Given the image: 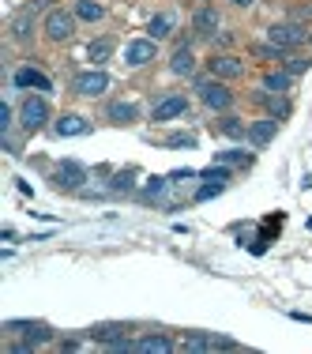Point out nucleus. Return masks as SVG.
Masks as SVG:
<instances>
[{
    "label": "nucleus",
    "instance_id": "473e14b6",
    "mask_svg": "<svg viewBox=\"0 0 312 354\" xmlns=\"http://www.w3.org/2000/svg\"><path fill=\"white\" fill-rule=\"evenodd\" d=\"M293 19H298V23H312V0H309V4L293 8Z\"/></svg>",
    "mask_w": 312,
    "mask_h": 354
},
{
    "label": "nucleus",
    "instance_id": "4468645a",
    "mask_svg": "<svg viewBox=\"0 0 312 354\" xmlns=\"http://www.w3.org/2000/svg\"><path fill=\"white\" fill-rule=\"evenodd\" d=\"M12 83H15L19 91H53V80H49L46 72L30 68V64H23V68H15Z\"/></svg>",
    "mask_w": 312,
    "mask_h": 354
},
{
    "label": "nucleus",
    "instance_id": "412c9836",
    "mask_svg": "<svg viewBox=\"0 0 312 354\" xmlns=\"http://www.w3.org/2000/svg\"><path fill=\"white\" fill-rule=\"evenodd\" d=\"M170 72H173V75H192V72H196V57H192V46H177V49H173Z\"/></svg>",
    "mask_w": 312,
    "mask_h": 354
},
{
    "label": "nucleus",
    "instance_id": "423d86ee",
    "mask_svg": "<svg viewBox=\"0 0 312 354\" xmlns=\"http://www.w3.org/2000/svg\"><path fill=\"white\" fill-rule=\"evenodd\" d=\"M46 121H49V102H46L41 95H30L27 102L19 106V124H23V132L46 129Z\"/></svg>",
    "mask_w": 312,
    "mask_h": 354
},
{
    "label": "nucleus",
    "instance_id": "f257e3e1",
    "mask_svg": "<svg viewBox=\"0 0 312 354\" xmlns=\"http://www.w3.org/2000/svg\"><path fill=\"white\" fill-rule=\"evenodd\" d=\"M4 332L23 335V339H15V343H12V351H15V354H27V351L41 347V343H53V328H49V324H30V320H8Z\"/></svg>",
    "mask_w": 312,
    "mask_h": 354
},
{
    "label": "nucleus",
    "instance_id": "dca6fc26",
    "mask_svg": "<svg viewBox=\"0 0 312 354\" xmlns=\"http://www.w3.org/2000/svg\"><path fill=\"white\" fill-rule=\"evenodd\" d=\"M218 12L211 4H199L196 12H192V30H196L199 38H215V30H218Z\"/></svg>",
    "mask_w": 312,
    "mask_h": 354
},
{
    "label": "nucleus",
    "instance_id": "c85d7f7f",
    "mask_svg": "<svg viewBox=\"0 0 312 354\" xmlns=\"http://www.w3.org/2000/svg\"><path fill=\"white\" fill-rule=\"evenodd\" d=\"M166 189H170V177H147V185H143L139 200H158Z\"/></svg>",
    "mask_w": 312,
    "mask_h": 354
},
{
    "label": "nucleus",
    "instance_id": "a878e982",
    "mask_svg": "<svg viewBox=\"0 0 312 354\" xmlns=\"http://www.w3.org/2000/svg\"><path fill=\"white\" fill-rule=\"evenodd\" d=\"M290 83H293V75L286 72V68L264 75V91H271V95H286V91H290Z\"/></svg>",
    "mask_w": 312,
    "mask_h": 354
},
{
    "label": "nucleus",
    "instance_id": "6ab92c4d",
    "mask_svg": "<svg viewBox=\"0 0 312 354\" xmlns=\"http://www.w3.org/2000/svg\"><path fill=\"white\" fill-rule=\"evenodd\" d=\"M177 343L170 339V335H139V339H132V351H139V354H166Z\"/></svg>",
    "mask_w": 312,
    "mask_h": 354
},
{
    "label": "nucleus",
    "instance_id": "c9c22d12",
    "mask_svg": "<svg viewBox=\"0 0 312 354\" xmlns=\"http://www.w3.org/2000/svg\"><path fill=\"white\" fill-rule=\"evenodd\" d=\"M61 351H79V339H61Z\"/></svg>",
    "mask_w": 312,
    "mask_h": 354
},
{
    "label": "nucleus",
    "instance_id": "bb28decb",
    "mask_svg": "<svg viewBox=\"0 0 312 354\" xmlns=\"http://www.w3.org/2000/svg\"><path fill=\"white\" fill-rule=\"evenodd\" d=\"M109 57H113V38H98V41H90V46H87V61L106 64Z\"/></svg>",
    "mask_w": 312,
    "mask_h": 354
},
{
    "label": "nucleus",
    "instance_id": "9b49d317",
    "mask_svg": "<svg viewBox=\"0 0 312 354\" xmlns=\"http://www.w3.org/2000/svg\"><path fill=\"white\" fill-rule=\"evenodd\" d=\"M252 102L256 106H264L267 109V117H275V121H286V117L293 113V106H290V98L286 95H271V91H252Z\"/></svg>",
    "mask_w": 312,
    "mask_h": 354
},
{
    "label": "nucleus",
    "instance_id": "20e7f679",
    "mask_svg": "<svg viewBox=\"0 0 312 354\" xmlns=\"http://www.w3.org/2000/svg\"><path fill=\"white\" fill-rule=\"evenodd\" d=\"M305 38H309V30L301 27L298 19H290V23H271V27H267V41H271V46H278L282 53H293V49H298Z\"/></svg>",
    "mask_w": 312,
    "mask_h": 354
},
{
    "label": "nucleus",
    "instance_id": "0eeeda50",
    "mask_svg": "<svg viewBox=\"0 0 312 354\" xmlns=\"http://www.w3.org/2000/svg\"><path fill=\"white\" fill-rule=\"evenodd\" d=\"M57 192H83V181H87V170L79 162H61L53 174H49Z\"/></svg>",
    "mask_w": 312,
    "mask_h": 354
},
{
    "label": "nucleus",
    "instance_id": "c756f323",
    "mask_svg": "<svg viewBox=\"0 0 312 354\" xmlns=\"http://www.w3.org/2000/svg\"><path fill=\"white\" fill-rule=\"evenodd\" d=\"M132 189H136V170L113 174V181H109V192H132Z\"/></svg>",
    "mask_w": 312,
    "mask_h": 354
},
{
    "label": "nucleus",
    "instance_id": "9d476101",
    "mask_svg": "<svg viewBox=\"0 0 312 354\" xmlns=\"http://www.w3.org/2000/svg\"><path fill=\"white\" fill-rule=\"evenodd\" d=\"M158 57V41L155 38H136L124 46V64L128 68H143V64H150Z\"/></svg>",
    "mask_w": 312,
    "mask_h": 354
},
{
    "label": "nucleus",
    "instance_id": "7c9ffc66",
    "mask_svg": "<svg viewBox=\"0 0 312 354\" xmlns=\"http://www.w3.org/2000/svg\"><path fill=\"white\" fill-rule=\"evenodd\" d=\"M222 189H226L222 181H204V185H199V189H196V200H199V204H204V200L218 196V192H222Z\"/></svg>",
    "mask_w": 312,
    "mask_h": 354
},
{
    "label": "nucleus",
    "instance_id": "7ed1b4c3",
    "mask_svg": "<svg viewBox=\"0 0 312 354\" xmlns=\"http://www.w3.org/2000/svg\"><path fill=\"white\" fill-rule=\"evenodd\" d=\"M196 91H199V102L207 109H215V113H226V109L233 106V91L226 87V80H196Z\"/></svg>",
    "mask_w": 312,
    "mask_h": 354
},
{
    "label": "nucleus",
    "instance_id": "39448f33",
    "mask_svg": "<svg viewBox=\"0 0 312 354\" xmlns=\"http://www.w3.org/2000/svg\"><path fill=\"white\" fill-rule=\"evenodd\" d=\"M181 351H241L237 339H226V335H215V332H188L181 339Z\"/></svg>",
    "mask_w": 312,
    "mask_h": 354
},
{
    "label": "nucleus",
    "instance_id": "f704fd0d",
    "mask_svg": "<svg viewBox=\"0 0 312 354\" xmlns=\"http://www.w3.org/2000/svg\"><path fill=\"white\" fill-rule=\"evenodd\" d=\"M192 177H199V174H196V170H173L170 181H192Z\"/></svg>",
    "mask_w": 312,
    "mask_h": 354
},
{
    "label": "nucleus",
    "instance_id": "4be33fe9",
    "mask_svg": "<svg viewBox=\"0 0 312 354\" xmlns=\"http://www.w3.org/2000/svg\"><path fill=\"white\" fill-rule=\"evenodd\" d=\"M173 27H177V15H173V12H158L155 19L147 23V30H150V38H155V41L170 38V35H173Z\"/></svg>",
    "mask_w": 312,
    "mask_h": 354
},
{
    "label": "nucleus",
    "instance_id": "393cba45",
    "mask_svg": "<svg viewBox=\"0 0 312 354\" xmlns=\"http://www.w3.org/2000/svg\"><path fill=\"white\" fill-rule=\"evenodd\" d=\"M72 12H75V19H83V23H98L106 15V8L98 4V0H75Z\"/></svg>",
    "mask_w": 312,
    "mask_h": 354
},
{
    "label": "nucleus",
    "instance_id": "4c0bfd02",
    "mask_svg": "<svg viewBox=\"0 0 312 354\" xmlns=\"http://www.w3.org/2000/svg\"><path fill=\"white\" fill-rule=\"evenodd\" d=\"M204 4H207V0H204Z\"/></svg>",
    "mask_w": 312,
    "mask_h": 354
},
{
    "label": "nucleus",
    "instance_id": "a211bd4d",
    "mask_svg": "<svg viewBox=\"0 0 312 354\" xmlns=\"http://www.w3.org/2000/svg\"><path fill=\"white\" fill-rule=\"evenodd\" d=\"M38 8H41V0L35 8H23V12L12 19V38L15 41H30V38H35V12H38Z\"/></svg>",
    "mask_w": 312,
    "mask_h": 354
},
{
    "label": "nucleus",
    "instance_id": "b1692460",
    "mask_svg": "<svg viewBox=\"0 0 312 354\" xmlns=\"http://www.w3.org/2000/svg\"><path fill=\"white\" fill-rule=\"evenodd\" d=\"M106 117L113 124H132V121H139V106L136 102H113L106 109Z\"/></svg>",
    "mask_w": 312,
    "mask_h": 354
},
{
    "label": "nucleus",
    "instance_id": "cd10ccee",
    "mask_svg": "<svg viewBox=\"0 0 312 354\" xmlns=\"http://www.w3.org/2000/svg\"><path fill=\"white\" fill-rule=\"evenodd\" d=\"M282 68L290 72V75H305V72L312 68V61H309L305 53H286V57H282Z\"/></svg>",
    "mask_w": 312,
    "mask_h": 354
},
{
    "label": "nucleus",
    "instance_id": "1a4fd4ad",
    "mask_svg": "<svg viewBox=\"0 0 312 354\" xmlns=\"http://www.w3.org/2000/svg\"><path fill=\"white\" fill-rule=\"evenodd\" d=\"M72 91H75V95H83V98H98V95H106V91H109V75L102 68H87V72H79L72 80Z\"/></svg>",
    "mask_w": 312,
    "mask_h": 354
},
{
    "label": "nucleus",
    "instance_id": "72a5a7b5",
    "mask_svg": "<svg viewBox=\"0 0 312 354\" xmlns=\"http://www.w3.org/2000/svg\"><path fill=\"white\" fill-rule=\"evenodd\" d=\"M12 117H15V113H12V106L4 102V109H0V132H8V129H12Z\"/></svg>",
    "mask_w": 312,
    "mask_h": 354
},
{
    "label": "nucleus",
    "instance_id": "6e6552de",
    "mask_svg": "<svg viewBox=\"0 0 312 354\" xmlns=\"http://www.w3.org/2000/svg\"><path fill=\"white\" fill-rule=\"evenodd\" d=\"M124 332H128L124 324H95L87 332V339L102 343V347H109V351H132V339Z\"/></svg>",
    "mask_w": 312,
    "mask_h": 354
},
{
    "label": "nucleus",
    "instance_id": "5701e85b",
    "mask_svg": "<svg viewBox=\"0 0 312 354\" xmlns=\"http://www.w3.org/2000/svg\"><path fill=\"white\" fill-rule=\"evenodd\" d=\"M215 162L230 166V170H233V166H241V170H248V166L256 162V155H252V151H237V147H233V151H215Z\"/></svg>",
    "mask_w": 312,
    "mask_h": 354
},
{
    "label": "nucleus",
    "instance_id": "2f4dec72",
    "mask_svg": "<svg viewBox=\"0 0 312 354\" xmlns=\"http://www.w3.org/2000/svg\"><path fill=\"white\" fill-rule=\"evenodd\" d=\"M166 147H196V136L192 132H173V136H166Z\"/></svg>",
    "mask_w": 312,
    "mask_h": 354
},
{
    "label": "nucleus",
    "instance_id": "f03ea898",
    "mask_svg": "<svg viewBox=\"0 0 312 354\" xmlns=\"http://www.w3.org/2000/svg\"><path fill=\"white\" fill-rule=\"evenodd\" d=\"M41 30H46V38L53 41V46L72 41V35H75V12H68V8H49L46 19H41Z\"/></svg>",
    "mask_w": 312,
    "mask_h": 354
},
{
    "label": "nucleus",
    "instance_id": "f3484780",
    "mask_svg": "<svg viewBox=\"0 0 312 354\" xmlns=\"http://www.w3.org/2000/svg\"><path fill=\"white\" fill-rule=\"evenodd\" d=\"M275 136H278V121H275V117H264V121H252L248 124V143H252V147H267Z\"/></svg>",
    "mask_w": 312,
    "mask_h": 354
},
{
    "label": "nucleus",
    "instance_id": "ddd939ff",
    "mask_svg": "<svg viewBox=\"0 0 312 354\" xmlns=\"http://www.w3.org/2000/svg\"><path fill=\"white\" fill-rule=\"evenodd\" d=\"M181 113H188V98L184 95H166V98H158L155 109H150V121H173V117H181Z\"/></svg>",
    "mask_w": 312,
    "mask_h": 354
},
{
    "label": "nucleus",
    "instance_id": "aec40b11",
    "mask_svg": "<svg viewBox=\"0 0 312 354\" xmlns=\"http://www.w3.org/2000/svg\"><path fill=\"white\" fill-rule=\"evenodd\" d=\"M215 132L218 136H230V140H248V124L241 121V117H233V113H222L215 121Z\"/></svg>",
    "mask_w": 312,
    "mask_h": 354
},
{
    "label": "nucleus",
    "instance_id": "e433bc0d",
    "mask_svg": "<svg viewBox=\"0 0 312 354\" xmlns=\"http://www.w3.org/2000/svg\"><path fill=\"white\" fill-rule=\"evenodd\" d=\"M230 4H233V8H252L256 0H230Z\"/></svg>",
    "mask_w": 312,
    "mask_h": 354
},
{
    "label": "nucleus",
    "instance_id": "f8f14e48",
    "mask_svg": "<svg viewBox=\"0 0 312 354\" xmlns=\"http://www.w3.org/2000/svg\"><path fill=\"white\" fill-rule=\"evenodd\" d=\"M207 72L215 75V80H241V75H244V61H241V57H230V53H215L207 61Z\"/></svg>",
    "mask_w": 312,
    "mask_h": 354
},
{
    "label": "nucleus",
    "instance_id": "2eb2a0df",
    "mask_svg": "<svg viewBox=\"0 0 312 354\" xmlns=\"http://www.w3.org/2000/svg\"><path fill=\"white\" fill-rule=\"evenodd\" d=\"M53 132H57L61 140H68V136H87V132H90V121H87V117H79V113H61V117L53 121Z\"/></svg>",
    "mask_w": 312,
    "mask_h": 354
}]
</instances>
